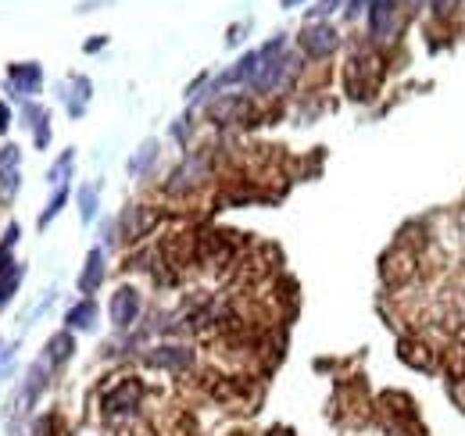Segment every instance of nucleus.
<instances>
[{
	"instance_id": "f257e3e1",
	"label": "nucleus",
	"mask_w": 465,
	"mask_h": 436,
	"mask_svg": "<svg viewBox=\"0 0 465 436\" xmlns=\"http://www.w3.org/2000/svg\"><path fill=\"white\" fill-rule=\"evenodd\" d=\"M293 71H297V57L286 50V36L279 32V36H272V39L258 50V71H254V79L247 82V89L258 93V96L279 93V89L293 79Z\"/></svg>"
},
{
	"instance_id": "f03ea898",
	"label": "nucleus",
	"mask_w": 465,
	"mask_h": 436,
	"mask_svg": "<svg viewBox=\"0 0 465 436\" xmlns=\"http://www.w3.org/2000/svg\"><path fill=\"white\" fill-rule=\"evenodd\" d=\"M211 175V157L204 154V150H197V154H186L175 168H172V175H168V182H165V189L172 193V197H182V193H190V189H197L204 179Z\"/></svg>"
},
{
	"instance_id": "7ed1b4c3",
	"label": "nucleus",
	"mask_w": 465,
	"mask_h": 436,
	"mask_svg": "<svg viewBox=\"0 0 465 436\" xmlns=\"http://www.w3.org/2000/svg\"><path fill=\"white\" fill-rule=\"evenodd\" d=\"M297 46L308 61H326L336 54L340 46V32L329 25V21H308L300 32H297Z\"/></svg>"
},
{
	"instance_id": "20e7f679",
	"label": "nucleus",
	"mask_w": 465,
	"mask_h": 436,
	"mask_svg": "<svg viewBox=\"0 0 465 436\" xmlns=\"http://www.w3.org/2000/svg\"><path fill=\"white\" fill-rule=\"evenodd\" d=\"M207 118L218 129H225V125H247L254 118V104L243 93H218L215 100H207Z\"/></svg>"
},
{
	"instance_id": "39448f33",
	"label": "nucleus",
	"mask_w": 465,
	"mask_h": 436,
	"mask_svg": "<svg viewBox=\"0 0 465 436\" xmlns=\"http://www.w3.org/2000/svg\"><path fill=\"white\" fill-rule=\"evenodd\" d=\"M140 400H143V382L136 379V375H125V379H118L111 390H104V397H100V407H104V415H132L136 407H140Z\"/></svg>"
},
{
	"instance_id": "423d86ee",
	"label": "nucleus",
	"mask_w": 465,
	"mask_h": 436,
	"mask_svg": "<svg viewBox=\"0 0 465 436\" xmlns=\"http://www.w3.org/2000/svg\"><path fill=\"white\" fill-rule=\"evenodd\" d=\"M140 311H143V297H140V289H136V286H118V289L111 293L107 314H111V325H114L118 332L132 329V325H136V318H140Z\"/></svg>"
},
{
	"instance_id": "0eeeda50",
	"label": "nucleus",
	"mask_w": 465,
	"mask_h": 436,
	"mask_svg": "<svg viewBox=\"0 0 465 436\" xmlns=\"http://www.w3.org/2000/svg\"><path fill=\"white\" fill-rule=\"evenodd\" d=\"M368 36L376 43H390L397 36V14H401V0H372L368 4Z\"/></svg>"
},
{
	"instance_id": "6e6552de",
	"label": "nucleus",
	"mask_w": 465,
	"mask_h": 436,
	"mask_svg": "<svg viewBox=\"0 0 465 436\" xmlns=\"http://www.w3.org/2000/svg\"><path fill=\"white\" fill-rule=\"evenodd\" d=\"M143 361L150 368H157V372H175L179 375V372L193 368V350L182 347V343H161V347H150L143 354Z\"/></svg>"
},
{
	"instance_id": "1a4fd4ad",
	"label": "nucleus",
	"mask_w": 465,
	"mask_h": 436,
	"mask_svg": "<svg viewBox=\"0 0 465 436\" xmlns=\"http://www.w3.org/2000/svg\"><path fill=\"white\" fill-rule=\"evenodd\" d=\"M39 86H43V68H39V61H18V64L7 68V89H11V96L29 100L32 93H39Z\"/></svg>"
},
{
	"instance_id": "9d476101",
	"label": "nucleus",
	"mask_w": 465,
	"mask_h": 436,
	"mask_svg": "<svg viewBox=\"0 0 465 436\" xmlns=\"http://www.w3.org/2000/svg\"><path fill=\"white\" fill-rule=\"evenodd\" d=\"M57 96L64 100V107H68L72 118H82V114H86V104H89V96H93V82H89L86 75H72V79L61 86Z\"/></svg>"
},
{
	"instance_id": "9b49d317",
	"label": "nucleus",
	"mask_w": 465,
	"mask_h": 436,
	"mask_svg": "<svg viewBox=\"0 0 465 436\" xmlns=\"http://www.w3.org/2000/svg\"><path fill=\"white\" fill-rule=\"evenodd\" d=\"M104 275H107V264H104V250L100 247H93L89 254H86V261H82V272H79V293L82 297H93L97 289H100V282H104Z\"/></svg>"
},
{
	"instance_id": "f8f14e48",
	"label": "nucleus",
	"mask_w": 465,
	"mask_h": 436,
	"mask_svg": "<svg viewBox=\"0 0 465 436\" xmlns=\"http://www.w3.org/2000/svg\"><path fill=\"white\" fill-rule=\"evenodd\" d=\"M50 372H54V368H50L46 361H32V365H29V372H25V379H21V393H18V397H21V411H29V407L39 400V393H43L46 382H50Z\"/></svg>"
},
{
	"instance_id": "ddd939ff",
	"label": "nucleus",
	"mask_w": 465,
	"mask_h": 436,
	"mask_svg": "<svg viewBox=\"0 0 465 436\" xmlns=\"http://www.w3.org/2000/svg\"><path fill=\"white\" fill-rule=\"evenodd\" d=\"M18 186H21V150L14 143H4L0 147V189L14 197Z\"/></svg>"
},
{
	"instance_id": "4468645a",
	"label": "nucleus",
	"mask_w": 465,
	"mask_h": 436,
	"mask_svg": "<svg viewBox=\"0 0 465 436\" xmlns=\"http://www.w3.org/2000/svg\"><path fill=\"white\" fill-rule=\"evenodd\" d=\"M157 157H161V143L150 136V139H143V143L136 147V154L125 161V172H129L132 179H143V175H150V172H154Z\"/></svg>"
},
{
	"instance_id": "2eb2a0df",
	"label": "nucleus",
	"mask_w": 465,
	"mask_h": 436,
	"mask_svg": "<svg viewBox=\"0 0 465 436\" xmlns=\"http://www.w3.org/2000/svg\"><path fill=\"white\" fill-rule=\"evenodd\" d=\"M97 314H100V307H97V300L93 297H82V300H75L68 311H64V329H79V332H89L93 325H97Z\"/></svg>"
},
{
	"instance_id": "dca6fc26",
	"label": "nucleus",
	"mask_w": 465,
	"mask_h": 436,
	"mask_svg": "<svg viewBox=\"0 0 465 436\" xmlns=\"http://www.w3.org/2000/svg\"><path fill=\"white\" fill-rule=\"evenodd\" d=\"M72 354H75V336H72V329L54 332V336L46 340V347H43V361H46L50 368H61Z\"/></svg>"
},
{
	"instance_id": "f3484780",
	"label": "nucleus",
	"mask_w": 465,
	"mask_h": 436,
	"mask_svg": "<svg viewBox=\"0 0 465 436\" xmlns=\"http://www.w3.org/2000/svg\"><path fill=\"white\" fill-rule=\"evenodd\" d=\"M25 125L32 129V143L39 147V150H46L50 147V111L46 107H36V104H25Z\"/></svg>"
},
{
	"instance_id": "a211bd4d",
	"label": "nucleus",
	"mask_w": 465,
	"mask_h": 436,
	"mask_svg": "<svg viewBox=\"0 0 465 436\" xmlns=\"http://www.w3.org/2000/svg\"><path fill=\"white\" fill-rule=\"evenodd\" d=\"M75 200H79V218L89 225V222L97 218V207H100V186H97V182H86V186H79Z\"/></svg>"
},
{
	"instance_id": "6ab92c4d",
	"label": "nucleus",
	"mask_w": 465,
	"mask_h": 436,
	"mask_svg": "<svg viewBox=\"0 0 465 436\" xmlns=\"http://www.w3.org/2000/svg\"><path fill=\"white\" fill-rule=\"evenodd\" d=\"M68 197H72V189H68V182H64V186H57V189L50 193V200H46V207L39 211V218H36V225H39V229H46V225H50V222H54V218H57V214L64 211V204H68Z\"/></svg>"
},
{
	"instance_id": "aec40b11",
	"label": "nucleus",
	"mask_w": 465,
	"mask_h": 436,
	"mask_svg": "<svg viewBox=\"0 0 465 436\" xmlns=\"http://www.w3.org/2000/svg\"><path fill=\"white\" fill-rule=\"evenodd\" d=\"M72 164H75V150H64L54 164H50V172H46V182L57 189V186H64L68 182V175H72Z\"/></svg>"
},
{
	"instance_id": "412c9836",
	"label": "nucleus",
	"mask_w": 465,
	"mask_h": 436,
	"mask_svg": "<svg viewBox=\"0 0 465 436\" xmlns=\"http://www.w3.org/2000/svg\"><path fill=\"white\" fill-rule=\"evenodd\" d=\"M336 7H347V0H315V7H308V21H326Z\"/></svg>"
},
{
	"instance_id": "4be33fe9",
	"label": "nucleus",
	"mask_w": 465,
	"mask_h": 436,
	"mask_svg": "<svg viewBox=\"0 0 465 436\" xmlns=\"http://www.w3.org/2000/svg\"><path fill=\"white\" fill-rule=\"evenodd\" d=\"M172 139H179V143H186V139H190V114L175 118V125H172Z\"/></svg>"
},
{
	"instance_id": "5701e85b",
	"label": "nucleus",
	"mask_w": 465,
	"mask_h": 436,
	"mask_svg": "<svg viewBox=\"0 0 465 436\" xmlns=\"http://www.w3.org/2000/svg\"><path fill=\"white\" fill-rule=\"evenodd\" d=\"M368 4H372V0H347V7H343V18H351V21H354L358 14H365V11H368Z\"/></svg>"
},
{
	"instance_id": "b1692460",
	"label": "nucleus",
	"mask_w": 465,
	"mask_h": 436,
	"mask_svg": "<svg viewBox=\"0 0 465 436\" xmlns=\"http://www.w3.org/2000/svg\"><path fill=\"white\" fill-rule=\"evenodd\" d=\"M451 4H454V0H429V7H433V14H440V18H444V14L451 11Z\"/></svg>"
},
{
	"instance_id": "393cba45",
	"label": "nucleus",
	"mask_w": 465,
	"mask_h": 436,
	"mask_svg": "<svg viewBox=\"0 0 465 436\" xmlns=\"http://www.w3.org/2000/svg\"><path fill=\"white\" fill-rule=\"evenodd\" d=\"M104 43H107V36H97V39H89V43H86V54H97Z\"/></svg>"
},
{
	"instance_id": "a878e982",
	"label": "nucleus",
	"mask_w": 465,
	"mask_h": 436,
	"mask_svg": "<svg viewBox=\"0 0 465 436\" xmlns=\"http://www.w3.org/2000/svg\"><path fill=\"white\" fill-rule=\"evenodd\" d=\"M11 125V111H7V104H0V132Z\"/></svg>"
},
{
	"instance_id": "bb28decb",
	"label": "nucleus",
	"mask_w": 465,
	"mask_h": 436,
	"mask_svg": "<svg viewBox=\"0 0 465 436\" xmlns=\"http://www.w3.org/2000/svg\"><path fill=\"white\" fill-rule=\"evenodd\" d=\"M97 4H111V0H82L79 11H97Z\"/></svg>"
},
{
	"instance_id": "cd10ccee",
	"label": "nucleus",
	"mask_w": 465,
	"mask_h": 436,
	"mask_svg": "<svg viewBox=\"0 0 465 436\" xmlns=\"http://www.w3.org/2000/svg\"><path fill=\"white\" fill-rule=\"evenodd\" d=\"M304 0H283V7H300Z\"/></svg>"
},
{
	"instance_id": "c85d7f7f",
	"label": "nucleus",
	"mask_w": 465,
	"mask_h": 436,
	"mask_svg": "<svg viewBox=\"0 0 465 436\" xmlns=\"http://www.w3.org/2000/svg\"><path fill=\"white\" fill-rule=\"evenodd\" d=\"M7 368V350H0V372Z\"/></svg>"
},
{
	"instance_id": "c756f323",
	"label": "nucleus",
	"mask_w": 465,
	"mask_h": 436,
	"mask_svg": "<svg viewBox=\"0 0 465 436\" xmlns=\"http://www.w3.org/2000/svg\"><path fill=\"white\" fill-rule=\"evenodd\" d=\"M461 229H465V214H461Z\"/></svg>"
}]
</instances>
